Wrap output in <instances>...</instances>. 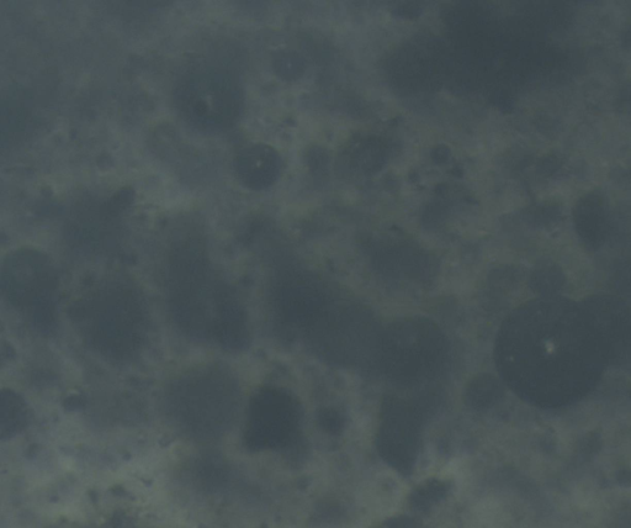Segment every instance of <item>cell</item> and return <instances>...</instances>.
<instances>
[{
    "instance_id": "cell-2",
    "label": "cell",
    "mask_w": 631,
    "mask_h": 528,
    "mask_svg": "<svg viewBox=\"0 0 631 528\" xmlns=\"http://www.w3.org/2000/svg\"><path fill=\"white\" fill-rule=\"evenodd\" d=\"M236 171L242 182L249 187L259 188L273 178L275 162L267 149L254 146L241 152L236 161Z\"/></svg>"
},
{
    "instance_id": "cell-1",
    "label": "cell",
    "mask_w": 631,
    "mask_h": 528,
    "mask_svg": "<svg viewBox=\"0 0 631 528\" xmlns=\"http://www.w3.org/2000/svg\"><path fill=\"white\" fill-rule=\"evenodd\" d=\"M176 97L183 118L204 131L230 128L241 113L240 87L220 71L194 73L180 84Z\"/></svg>"
}]
</instances>
